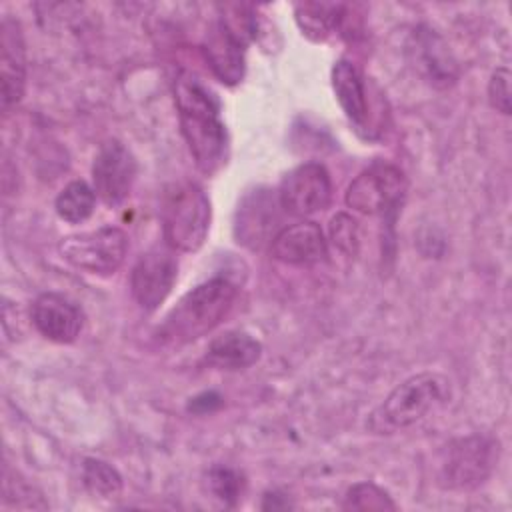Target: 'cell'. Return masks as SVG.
I'll return each mask as SVG.
<instances>
[{
	"label": "cell",
	"instance_id": "6da1fadb",
	"mask_svg": "<svg viewBox=\"0 0 512 512\" xmlns=\"http://www.w3.org/2000/svg\"><path fill=\"white\" fill-rule=\"evenodd\" d=\"M180 130L188 150L206 176L216 174L228 158V134L220 120V102L198 78L180 74L174 84Z\"/></svg>",
	"mask_w": 512,
	"mask_h": 512
},
{
	"label": "cell",
	"instance_id": "7a4b0ae2",
	"mask_svg": "<svg viewBox=\"0 0 512 512\" xmlns=\"http://www.w3.org/2000/svg\"><path fill=\"white\" fill-rule=\"evenodd\" d=\"M238 288L224 276H214L190 292L168 312L156 330V338L164 346H184L214 330L232 310Z\"/></svg>",
	"mask_w": 512,
	"mask_h": 512
},
{
	"label": "cell",
	"instance_id": "3957f363",
	"mask_svg": "<svg viewBox=\"0 0 512 512\" xmlns=\"http://www.w3.org/2000/svg\"><path fill=\"white\" fill-rule=\"evenodd\" d=\"M448 398V380L434 372H420L398 384L368 416V430L394 434L420 422Z\"/></svg>",
	"mask_w": 512,
	"mask_h": 512
},
{
	"label": "cell",
	"instance_id": "277c9868",
	"mask_svg": "<svg viewBox=\"0 0 512 512\" xmlns=\"http://www.w3.org/2000/svg\"><path fill=\"white\" fill-rule=\"evenodd\" d=\"M210 200L194 182L172 184L162 200V234L166 246L178 252H196L210 230Z\"/></svg>",
	"mask_w": 512,
	"mask_h": 512
},
{
	"label": "cell",
	"instance_id": "5b68a950",
	"mask_svg": "<svg viewBox=\"0 0 512 512\" xmlns=\"http://www.w3.org/2000/svg\"><path fill=\"white\" fill-rule=\"evenodd\" d=\"M498 440L486 434L456 438L444 446L438 482L446 490H474L488 480L498 462Z\"/></svg>",
	"mask_w": 512,
	"mask_h": 512
},
{
	"label": "cell",
	"instance_id": "8992f818",
	"mask_svg": "<svg viewBox=\"0 0 512 512\" xmlns=\"http://www.w3.org/2000/svg\"><path fill=\"white\" fill-rule=\"evenodd\" d=\"M58 250L60 256L72 266L90 274L110 276L126 258L128 236L116 226H100L90 232L62 238Z\"/></svg>",
	"mask_w": 512,
	"mask_h": 512
},
{
	"label": "cell",
	"instance_id": "52a82bcc",
	"mask_svg": "<svg viewBox=\"0 0 512 512\" xmlns=\"http://www.w3.org/2000/svg\"><path fill=\"white\" fill-rule=\"evenodd\" d=\"M406 194V176L398 166L376 162L358 174L348 190L346 204L368 216L396 214Z\"/></svg>",
	"mask_w": 512,
	"mask_h": 512
},
{
	"label": "cell",
	"instance_id": "ba28073f",
	"mask_svg": "<svg viewBox=\"0 0 512 512\" xmlns=\"http://www.w3.org/2000/svg\"><path fill=\"white\" fill-rule=\"evenodd\" d=\"M280 206L292 216L322 212L332 202V180L318 162H306L290 170L278 188Z\"/></svg>",
	"mask_w": 512,
	"mask_h": 512
},
{
	"label": "cell",
	"instance_id": "9c48e42d",
	"mask_svg": "<svg viewBox=\"0 0 512 512\" xmlns=\"http://www.w3.org/2000/svg\"><path fill=\"white\" fill-rule=\"evenodd\" d=\"M178 276V260L172 248L154 246L144 252L130 274L132 296L140 308L156 310L172 292Z\"/></svg>",
	"mask_w": 512,
	"mask_h": 512
},
{
	"label": "cell",
	"instance_id": "30bf717a",
	"mask_svg": "<svg viewBox=\"0 0 512 512\" xmlns=\"http://www.w3.org/2000/svg\"><path fill=\"white\" fill-rule=\"evenodd\" d=\"M136 178V160L132 152L118 140L104 142L92 164V180L96 196L108 204L116 206L124 202L132 190Z\"/></svg>",
	"mask_w": 512,
	"mask_h": 512
},
{
	"label": "cell",
	"instance_id": "8fae6325",
	"mask_svg": "<svg viewBox=\"0 0 512 512\" xmlns=\"http://www.w3.org/2000/svg\"><path fill=\"white\" fill-rule=\"evenodd\" d=\"M30 318L44 338L58 344L74 342L84 322L80 308L58 292L40 294L32 304Z\"/></svg>",
	"mask_w": 512,
	"mask_h": 512
},
{
	"label": "cell",
	"instance_id": "7c38bea8",
	"mask_svg": "<svg viewBox=\"0 0 512 512\" xmlns=\"http://www.w3.org/2000/svg\"><path fill=\"white\" fill-rule=\"evenodd\" d=\"M246 44L236 32H232L222 20H216L202 44L204 58L214 76L228 86L238 84L244 78V52Z\"/></svg>",
	"mask_w": 512,
	"mask_h": 512
},
{
	"label": "cell",
	"instance_id": "4fadbf2b",
	"mask_svg": "<svg viewBox=\"0 0 512 512\" xmlns=\"http://www.w3.org/2000/svg\"><path fill=\"white\" fill-rule=\"evenodd\" d=\"M0 80L2 108L18 104L26 88V44L16 20L4 18L0 26Z\"/></svg>",
	"mask_w": 512,
	"mask_h": 512
},
{
	"label": "cell",
	"instance_id": "5bb4252c",
	"mask_svg": "<svg viewBox=\"0 0 512 512\" xmlns=\"http://www.w3.org/2000/svg\"><path fill=\"white\" fill-rule=\"evenodd\" d=\"M270 250L284 264L310 266L326 258V240L316 222H298L280 228L270 242Z\"/></svg>",
	"mask_w": 512,
	"mask_h": 512
},
{
	"label": "cell",
	"instance_id": "9a60e30c",
	"mask_svg": "<svg viewBox=\"0 0 512 512\" xmlns=\"http://www.w3.org/2000/svg\"><path fill=\"white\" fill-rule=\"evenodd\" d=\"M276 222V202L268 190H254L238 204L234 232L238 242L250 248H260L270 240ZM272 242V240H270Z\"/></svg>",
	"mask_w": 512,
	"mask_h": 512
},
{
	"label": "cell",
	"instance_id": "2e32d148",
	"mask_svg": "<svg viewBox=\"0 0 512 512\" xmlns=\"http://www.w3.org/2000/svg\"><path fill=\"white\" fill-rule=\"evenodd\" d=\"M332 88L340 108L356 130H368L370 104L366 82L358 66L346 58L334 62L332 66Z\"/></svg>",
	"mask_w": 512,
	"mask_h": 512
},
{
	"label": "cell",
	"instance_id": "e0dca14e",
	"mask_svg": "<svg viewBox=\"0 0 512 512\" xmlns=\"http://www.w3.org/2000/svg\"><path fill=\"white\" fill-rule=\"evenodd\" d=\"M262 344L242 330H228L216 336L206 350L208 364L222 370H240L258 362Z\"/></svg>",
	"mask_w": 512,
	"mask_h": 512
},
{
	"label": "cell",
	"instance_id": "ac0fdd59",
	"mask_svg": "<svg viewBox=\"0 0 512 512\" xmlns=\"http://www.w3.org/2000/svg\"><path fill=\"white\" fill-rule=\"evenodd\" d=\"M344 6L328 2H302L296 6V22L312 40H326L340 24Z\"/></svg>",
	"mask_w": 512,
	"mask_h": 512
},
{
	"label": "cell",
	"instance_id": "d6986e66",
	"mask_svg": "<svg viewBox=\"0 0 512 512\" xmlns=\"http://www.w3.org/2000/svg\"><path fill=\"white\" fill-rule=\"evenodd\" d=\"M54 206L56 214L62 220L70 224H80L92 216L96 206V192L84 180H74L62 188V192L56 196Z\"/></svg>",
	"mask_w": 512,
	"mask_h": 512
},
{
	"label": "cell",
	"instance_id": "ffe728a7",
	"mask_svg": "<svg viewBox=\"0 0 512 512\" xmlns=\"http://www.w3.org/2000/svg\"><path fill=\"white\" fill-rule=\"evenodd\" d=\"M416 44L420 50V66L428 72L432 82L448 84L454 78V74H452L454 64L448 62V56L442 52L444 46H440L438 38L430 32L418 34Z\"/></svg>",
	"mask_w": 512,
	"mask_h": 512
},
{
	"label": "cell",
	"instance_id": "44dd1931",
	"mask_svg": "<svg viewBox=\"0 0 512 512\" xmlns=\"http://www.w3.org/2000/svg\"><path fill=\"white\" fill-rule=\"evenodd\" d=\"M82 478L86 488L102 498H112L122 490V478L112 468L110 464L96 460V458H86L82 466Z\"/></svg>",
	"mask_w": 512,
	"mask_h": 512
},
{
	"label": "cell",
	"instance_id": "7402d4cb",
	"mask_svg": "<svg viewBox=\"0 0 512 512\" xmlns=\"http://www.w3.org/2000/svg\"><path fill=\"white\" fill-rule=\"evenodd\" d=\"M344 510H396V504L380 486L372 482H358L348 488L344 496Z\"/></svg>",
	"mask_w": 512,
	"mask_h": 512
},
{
	"label": "cell",
	"instance_id": "603a6c76",
	"mask_svg": "<svg viewBox=\"0 0 512 512\" xmlns=\"http://www.w3.org/2000/svg\"><path fill=\"white\" fill-rule=\"evenodd\" d=\"M330 240L334 242V246L344 252L346 256H356L358 254V246H360V230H358V222L340 212L330 220Z\"/></svg>",
	"mask_w": 512,
	"mask_h": 512
},
{
	"label": "cell",
	"instance_id": "cb8c5ba5",
	"mask_svg": "<svg viewBox=\"0 0 512 512\" xmlns=\"http://www.w3.org/2000/svg\"><path fill=\"white\" fill-rule=\"evenodd\" d=\"M208 482H210V488L212 492L216 494V498H220L222 502L226 504H234L240 494H242V488H244V480L242 476L232 470V468H226V466H214L208 474Z\"/></svg>",
	"mask_w": 512,
	"mask_h": 512
},
{
	"label": "cell",
	"instance_id": "d4e9b609",
	"mask_svg": "<svg viewBox=\"0 0 512 512\" xmlns=\"http://www.w3.org/2000/svg\"><path fill=\"white\" fill-rule=\"evenodd\" d=\"M488 100L492 108L504 116L510 114V72L508 68H496L488 82Z\"/></svg>",
	"mask_w": 512,
	"mask_h": 512
}]
</instances>
